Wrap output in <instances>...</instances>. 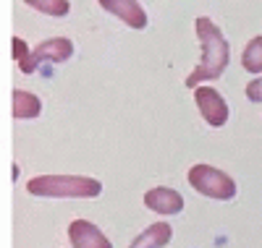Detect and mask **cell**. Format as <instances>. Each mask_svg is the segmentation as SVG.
<instances>
[{
	"instance_id": "1",
	"label": "cell",
	"mask_w": 262,
	"mask_h": 248,
	"mask_svg": "<svg viewBox=\"0 0 262 248\" xmlns=\"http://www.w3.org/2000/svg\"><path fill=\"white\" fill-rule=\"evenodd\" d=\"M194 29H196L200 47H202V60L196 63V68L186 76V86L189 89H196L202 81L221 79L223 71L228 68V60H231L228 39L223 37L221 27H215V21H210L207 16H196Z\"/></svg>"
},
{
	"instance_id": "2",
	"label": "cell",
	"mask_w": 262,
	"mask_h": 248,
	"mask_svg": "<svg viewBox=\"0 0 262 248\" xmlns=\"http://www.w3.org/2000/svg\"><path fill=\"white\" fill-rule=\"evenodd\" d=\"M27 191L45 199H95L102 193V183L90 175H37L27 180Z\"/></svg>"
},
{
	"instance_id": "3",
	"label": "cell",
	"mask_w": 262,
	"mask_h": 248,
	"mask_svg": "<svg viewBox=\"0 0 262 248\" xmlns=\"http://www.w3.org/2000/svg\"><path fill=\"white\" fill-rule=\"evenodd\" d=\"M186 178H189V186L196 193H202L207 199H215V201H231L236 196V191H238L236 180L228 172L217 170L212 165H205V162L202 165H194L186 172Z\"/></svg>"
},
{
	"instance_id": "4",
	"label": "cell",
	"mask_w": 262,
	"mask_h": 248,
	"mask_svg": "<svg viewBox=\"0 0 262 248\" xmlns=\"http://www.w3.org/2000/svg\"><path fill=\"white\" fill-rule=\"evenodd\" d=\"M194 102H196V110H200V115L205 118L207 126L221 128V126L228 123V115H231L228 102L223 100V94L217 92L215 86H207V84L196 86L194 89Z\"/></svg>"
},
{
	"instance_id": "5",
	"label": "cell",
	"mask_w": 262,
	"mask_h": 248,
	"mask_svg": "<svg viewBox=\"0 0 262 248\" xmlns=\"http://www.w3.org/2000/svg\"><path fill=\"white\" fill-rule=\"evenodd\" d=\"M100 8L107 11L111 16H116L121 24L131 27V29H144L147 27V11L142 8L139 0H100Z\"/></svg>"
},
{
	"instance_id": "6",
	"label": "cell",
	"mask_w": 262,
	"mask_h": 248,
	"mask_svg": "<svg viewBox=\"0 0 262 248\" xmlns=\"http://www.w3.org/2000/svg\"><path fill=\"white\" fill-rule=\"evenodd\" d=\"M69 240L74 248H113L111 238L90 219H74L69 225Z\"/></svg>"
},
{
	"instance_id": "7",
	"label": "cell",
	"mask_w": 262,
	"mask_h": 248,
	"mask_svg": "<svg viewBox=\"0 0 262 248\" xmlns=\"http://www.w3.org/2000/svg\"><path fill=\"white\" fill-rule=\"evenodd\" d=\"M74 55V44L71 39H66V37H53V39H45V42H39L37 47L32 50V63H29V73L37 71V65L39 63H63V60H69Z\"/></svg>"
},
{
	"instance_id": "8",
	"label": "cell",
	"mask_w": 262,
	"mask_h": 248,
	"mask_svg": "<svg viewBox=\"0 0 262 248\" xmlns=\"http://www.w3.org/2000/svg\"><path fill=\"white\" fill-rule=\"evenodd\" d=\"M144 207L149 212H158V214H179L184 212V196L173 188H165V186H158L144 193Z\"/></svg>"
},
{
	"instance_id": "9",
	"label": "cell",
	"mask_w": 262,
	"mask_h": 248,
	"mask_svg": "<svg viewBox=\"0 0 262 248\" xmlns=\"http://www.w3.org/2000/svg\"><path fill=\"white\" fill-rule=\"evenodd\" d=\"M173 238V228L168 222H155L149 225L147 230H142L134 240H131L128 248H165Z\"/></svg>"
},
{
	"instance_id": "10",
	"label": "cell",
	"mask_w": 262,
	"mask_h": 248,
	"mask_svg": "<svg viewBox=\"0 0 262 248\" xmlns=\"http://www.w3.org/2000/svg\"><path fill=\"white\" fill-rule=\"evenodd\" d=\"M42 112V102L37 94L24 92V89H16L13 92V118L16 120H34Z\"/></svg>"
},
{
	"instance_id": "11",
	"label": "cell",
	"mask_w": 262,
	"mask_h": 248,
	"mask_svg": "<svg viewBox=\"0 0 262 248\" xmlns=\"http://www.w3.org/2000/svg\"><path fill=\"white\" fill-rule=\"evenodd\" d=\"M242 65H244V71H249L254 76L262 73V34H257L247 42V47L242 53Z\"/></svg>"
},
{
	"instance_id": "12",
	"label": "cell",
	"mask_w": 262,
	"mask_h": 248,
	"mask_svg": "<svg viewBox=\"0 0 262 248\" xmlns=\"http://www.w3.org/2000/svg\"><path fill=\"white\" fill-rule=\"evenodd\" d=\"M24 3L39 13H45V16H53V18H63V16H69L71 11V3L69 0H24Z\"/></svg>"
},
{
	"instance_id": "13",
	"label": "cell",
	"mask_w": 262,
	"mask_h": 248,
	"mask_svg": "<svg viewBox=\"0 0 262 248\" xmlns=\"http://www.w3.org/2000/svg\"><path fill=\"white\" fill-rule=\"evenodd\" d=\"M13 60L24 73H29V63H32V50L27 47V42L21 37H13Z\"/></svg>"
},
{
	"instance_id": "14",
	"label": "cell",
	"mask_w": 262,
	"mask_h": 248,
	"mask_svg": "<svg viewBox=\"0 0 262 248\" xmlns=\"http://www.w3.org/2000/svg\"><path fill=\"white\" fill-rule=\"evenodd\" d=\"M247 100L249 102H262V76L247 84Z\"/></svg>"
}]
</instances>
